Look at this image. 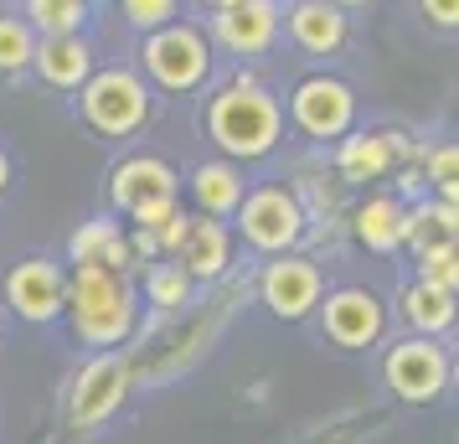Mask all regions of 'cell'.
Listing matches in <instances>:
<instances>
[{"label": "cell", "instance_id": "1", "mask_svg": "<svg viewBox=\"0 0 459 444\" xmlns=\"http://www.w3.org/2000/svg\"><path fill=\"white\" fill-rule=\"evenodd\" d=\"M207 129L232 161H258L279 140L284 109H279V99H273L269 88H258L253 78H238V83H228L207 104Z\"/></svg>", "mask_w": 459, "mask_h": 444}, {"label": "cell", "instance_id": "2", "mask_svg": "<svg viewBox=\"0 0 459 444\" xmlns=\"http://www.w3.org/2000/svg\"><path fill=\"white\" fill-rule=\"evenodd\" d=\"M63 310L73 316V331L88 346H119L134 331V295L119 274H108L99 264H78V274L67 279Z\"/></svg>", "mask_w": 459, "mask_h": 444}, {"label": "cell", "instance_id": "3", "mask_svg": "<svg viewBox=\"0 0 459 444\" xmlns=\"http://www.w3.org/2000/svg\"><path fill=\"white\" fill-rule=\"evenodd\" d=\"M83 119L99 135H114V140H125L134 129L150 119V88L125 73V67H108V73H93L83 83Z\"/></svg>", "mask_w": 459, "mask_h": 444}, {"label": "cell", "instance_id": "4", "mask_svg": "<svg viewBox=\"0 0 459 444\" xmlns=\"http://www.w3.org/2000/svg\"><path fill=\"white\" fill-rule=\"evenodd\" d=\"M145 73L155 78L160 88H170V93H186V88H196L202 78L212 73V47L202 31H191V26H160V31H150L145 37Z\"/></svg>", "mask_w": 459, "mask_h": 444}, {"label": "cell", "instance_id": "5", "mask_svg": "<svg viewBox=\"0 0 459 444\" xmlns=\"http://www.w3.org/2000/svg\"><path fill=\"white\" fill-rule=\"evenodd\" d=\"M238 222H243V238L253 248H264V254H284L305 233V212H299V202L284 187H258L253 196H243L238 202Z\"/></svg>", "mask_w": 459, "mask_h": 444}, {"label": "cell", "instance_id": "6", "mask_svg": "<svg viewBox=\"0 0 459 444\" xmlns=\"http://www.w3.org/2000/svg\"><path fill=\"white\" fill-rule=\"evenodd\" d=\"M290 114L310 140H341L356 119V99H351V88L335 83V78H305L294 88Z\"/></svg>", "mask_w": 459, "mask_h": 444}, {"label": "cell", "instance_id": "7", "mask_svg": "<svg viewBox=\"0 0 459 444\" xmlns=\"http://www.w3.org/2000/svg\"><path fill=\"white\" fill-rule=\"evenodd\" d=\"M63 300H67V274L52 258H26V264H16L11 279H5V305L22 320H31V326L57 320L63 316Z\"/></svg>", "mask_w": 459, "mask_h": 444}, {"label": "cell", "instance_id": "8", "mask_svg": "<svg viewBox=\"0 0 459 444\" xmlns=\"http://www.w3.org/2000/svg\"><path fill=\"white\" fill-rule=\"evenodd\" d=\"M444 378H449V361H444V346L429 336H413L387 352V387L408 403H429L444 393Z\"/></svg>", "mask_w": 459, "mask_h": 444}, {"label": "cell", "instance_id": "9", "mask_svg": "<svg viewBox=\"0 0 459 444\" xmlns=\"http://www.w3.org/2000/svg\"><path fill=\"white\" fill-rule=\"evenodd\" d=\"M217 42L238 52V57H258L269 52L273 37H279V5L273 0H232V5H217Z\"/></svg>", "mask_w": 459, "mask_h": 444}, {"label": "cell", "instance_id": "10", "mask_svg": "<svg viewBox=\"0 0 459 444\" xmlns=\"http://www.w3.org/2000/svg\"><path fill=\"white\" fill-rule=\"evenodd\" d=\"M176 170L160 161V155H134L125 166L114 170V181H108V196H114V207L129 212V217H140L145 207H160V202H176Z\"/></svg>", "mask_w": 459, "mask_h": 444}, {"label": "cell", "instance_id": "11", "mask_svg": "<svg viewBox=\"0 0 459 444\" xmlns=\"http://www.w3.org/2000/svg\"><path fill=\"white\" fill-rule=\"evenodd\" d=\"M320 300V269L310 258H279L264 274V305L279 320H299L310 316V305Z\"/></svg>", "mask_w": 459, "mask_h": 444}, {"label": "cell", "instance_id": "12", "mask_svg": "<svg viewBox=\"0 0 459 444\" xmlns=\"http://www.w3.org/2000/svg\"><path fill=\"white\" fill-rule=\"evenodd\" d=\"M325 336L335 346H372L382 336V300L372 290H335L325 300Z\"/></svg>", "mask_w": 459, "mask_h": 444}, {"label": "cell", "instance_id": "13", "mask_svg": "<svg viewBox=\"0 0 459 444\" xmlns=\"http://www.w3.org/2000/svg\"><path fill=\"white\" fill-rule=\"evenodd\" d=\"M290 37L315 57H331L346 47V11L331 0H299L290 11Z\"/></svg>", "mask_w": 459, "mask_h": 444}, {"label": "cell", "instance_id": "14", "mask_svg": "<svg viewBox=\"0 0 459 444\" xmlns=\"http://www.w3.org/2000/svg\"><path fill=\"white\" fill-rule=\"evenodd\" d=\"M31 63H37V73L52 88H83L93 78V52H88V42L78 31L73 37H47V42H37Z\"/></svg>", "mask_w": 459, "mask_h": 444}, {"label": "cell", "instance_id": "15", "mask_svg": "<svg viewBox=\"0 0 459 444\" xmlns=\"http://www.w3.org/2000/svg\"><path fill=\"white\" fill-rule=\"evenodd\" d=\"M125 398V367L119 361H93L83 378H78V393H73V423H99L108 419Z\"/></svg>", "mask_w": 459, "mask_h": 444}, {"label": "cell", "instance_id": "16", "mask_svg": "<svg viewBox=\"0 0 459 444\" xmlns=\"http://www.w3.org/2000/svg\"><path fill=\"white\" fill-rule=\"evenodd\" d=\"M397 155H403L397 135H351V140H341V176L346 181H377L397 166Z\"/></svg>", "mask_w": 459, "mask_h": 444}, {"label": "cell", "instance_id": "17", "mask_svg": "<svg viewBox=\"0 0 459 444\" xmlns=\"http://www.w3.org/2000/svg\"><path fill=\"white\" fill-rule=\"evenodd\" d=\"M67 254H73V264H99V269H108V274H119L129 258H134V248L119 238L114 222L93 217V222H83L78 233L67 238Z\"/></svg>", "mask_w": 459, "mask_h": 444}, {"label": "cell", "instance_id": "18", "mask_svg": "<svg viewBox=\"0 0 459 444\" xmlns=\"http://www.w3.org/2000/svg\"><path fill=\"white\" fill-rule=\"evenodd\" d=\"M181 264H186V274L196 279H217L222 269H228V258H232V243H228V228L222 222H191L186 238H181Z\"/></svg>", "mask_w": 459, "mask_h": 444}, {"label": "cell", "instance_id": "19", "mask_svg": "<svg viewBox=\"0 0 459 444\" xmlns=\"http://www.w3.org/2000/svg\"><path fill=\"white\" fill-rule=\"evenodd\" d=\"M191 196H196V207L207 212V217H228V212H238V202H243V170L232 166V161L196 166Z\"/></svg>", "mask_w": 459, "mask_h": 444}, {"label": "cell", "instance_id": "20", "mask_svg": "<svg viewBox=\"0 0 459 444\" xmlns=\"http://www.w3.org/2000/svg\"><path fill=\"white\" fill-rule=\"evenodd\" d=\"M403 217H408V207H403L397 196H372L367 207L356 212V238H361V248H372V254L403 248Z\"/></svg>", "mask_w": 459, "mask_h": 444}, {"label": "cell", "instance_id": "21", "mask_svg": "<svg viewBox=\"0 0 459 444\" xmlns=\"http://www.w3.org/2000/svg\"><path fill=\"white\" fill-rule=\"evenodd\" d=\"M403 316L413 320L418 331H429V336H434V331H449V326H455V295L418 279V284L403 290Z\"/></svg>", "mask_w": 459, "mask_h": 444}, {"label": "cell", "instance_id": "22", "mask_svg": "<svg viewBox=\"0 0 459 444\" xmlns=\"http://www.w3.org/2000/svg\"><path fill=\"white\" fill-rule=\"evenodd\" d=\"M403 243H413L418 254L423 248H438V243H455V207L449 202H429L403 217Z\"/></svg>", "mask_w": 459, "mask_h": 444}, {"label": "cell", "instance_id": "23", "mask_svg": "<svg viewBox=\"0 0 459 444\" xmlns=\"http://www.w3.org/2000/svg\"><path fill=\"white\" fill-rule=\"evenodd\" d=\"M26 16L47 37H73L88 22V0H26Z\"/></svg>", "mask_w": 459, "mask_h": 444}, {"label": "cell", "instance_id": "24", "mask_svg": "<svg viewBox=\"0 0 459 444\" xmlns=\"http://www.w3.org/2000/svg\"><path fill=\"white\" fill-rule=\"evenodd\" d=\"M31 52H37L31 26L16 22V16H0V67H5V73H22V67L31 63Z\"/></svg>", "mask_w": 459, "mask_h": 444}, {"label": "cell", "instance_id": "25", "mask_svg": "<svg viewBox=\"0 0 459 444\" xmlns=\"http://www.w3.org/2000/svg\"><path fill=\"white\" fill-rule=\"evenodd\" d=\"M459 254H455V243H438V248H423L418 254V279L423 284H438V290H449L455 295V284H459Z\"/></svg>", "mask_w": 459, "mask_h": 444}, {"label": "cell", "instance_id": "26", "mask_svg": "<svg viewBox=\"0 0 459 444\" xmlns=\"http://www.w3.org/2000/svg\"><path fill=\"white\" fill-rule=\"evenodd\" d=\"M186 290H191V274L176 269V264H160V269H150V279H145V295L155 300V305H166V310L186 305Z\"/></svg>", "mask_w": 459, "mask_h": 444}, {"label": "cell", "instance_id": "27", "mask_svg": "<svg viewBox=\"0 0 459 444\" xmlns=\"http://www.w3.org/2000/svg\"><path fill=\"white\" fill-rule=\"evenodd\" d=\"M176 11H181V0H125V16L134 26H145V31L170 26V22H176Z\"/></svg>", "mask_w": 459, "mask_h": 444}, {"label": "cell", "instance_id": "28", "mask_svg": "<svg viewBox=\"0 0 459 444\" xmlns=\"http://www.w3.org/2000/svg\"><path fill=\"white\" fill-rule=\"evenodd\" d=\"M455 170H459L455 145H438V150H434V161H429V181H434L438 202H449V207H455Z\"/></svg>", "mask_w": 459, "mask_h": 444}, {"label": "cell", "instance_id": "29", "mask_svg": "<svg viewBox=\"0 0 459 444\" xmlns=\"http://www.w3.org/2000/svg\"><path fill=\"white\" fill-rule=\"evenodd\" d=\"M423 16H429L438 31H455V22H459V0H423Z\"/></svg>", "mask_w": 459, "mask_h": 444}, {"label": "cell", "instance_id": "30", "mask_svg": "<svg viewBox=\"0 0 459 444\" xmlns=\"http://www.w3.org/2000/svg\"><path fill=\"white\" fill-rule=\"evenodd\" d=\"M5 181H11V161H5V150H0V191H5Z\"/></svg>", "mask_w": 459, "mask_h": 444}, {"label": "cell", "instance_id": "31", "mask_svg": "<svg viewBox=\"0 0 459 444\" xmlns=\"http://www.w3.org/2000/svg\"><path fill=\"white\" fill-rule=\"evenodd\" d=\"M331 5H341V11H346V5H367V0H331Z\"/></svg>", "mask_w": 459, "mask_h": 444}, {"label": "cell", "instance_id": "32", "mask_svg": "<svg viewBox=\"0 0 459 444\" xmlns=\"http://www.w3.org/2000/svg\"><path fill=\"white\" fill-rule=\"evenodd\" d=\"M207 5H232V0H207Z\"/></svg>", "mask_w": 459, "mask_h": 444}]
</instances>
